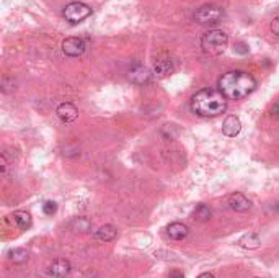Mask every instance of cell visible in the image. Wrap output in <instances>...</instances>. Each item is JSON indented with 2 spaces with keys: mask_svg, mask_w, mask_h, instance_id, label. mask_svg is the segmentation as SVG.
<instances>
[{
  "mask_svg": "<svg viewBox=\"0 0 279 278\" xmlns=\"http://www.w3.org/2000/svg\"><path fill=\"white\" fill-rule=\"evenodd\" d=\"M217 85L227 100H242L256 88V80L245 70H228L222 74Z\"/></svg>",
  "mask_w": 279,
  "mask_h": 278,
  "instance_id": "1",
  "label": "cell"
},
{
  "mask_svg": "<svg viewBox=\"0 0 279 278\" xmlns=\"http://www.w3.org/2000/svg\"><path fill=\"white\" fill-rule=\"evenodd\" d=\"M191 110L198 116L214 118L227 110V98L221 90L216 88H203L191 97Z\"/></svg>",
  "mask_w": 279,
  "mask_h": 278,
  "instance_id": "2",
  "label": "cell"
},
{
  "mask_svg": "<svg viewBox=\"0 0 279 278\" xmlns=\"http://www.w3.org/2000/svg\"><path fill=\"white\" fill-rule=\"evenodd\" d=\"M228 43V36L222 30H209L201 38V48L209 56H219L225 51Z\"/></svg>",
  "mask_w": 279,
  "mask_h": 278,
  "instance_id": "3",
  "label": "cell"
},
{
  "mask_svg": "<svg viewBox=\"0 0 279 278\" xmlns=\"http://www.w3.org/2000/svg\"><path fill=\"white\" fill-rule=\"evenodd\" d=\"M222 16H224V10L216 3L201 5L196 12H194V20H196V23L204 25V26L219 23L222 20Z\"/></svg>",
  "mask_w": 279,
  "mask_h": 278,
  "instance_id": "4",
  "label": "cell"
},
{
  "mask_svg": "<svg viewBox=\"0 0 279 278\" xmlns=\"http://www.w3.org/2000/svg\"><path fill=\"white\" fill-rule=\"evenodd\" d=\"M62 15L69 23L77 25L82 23L83 20H87L92 15V8L82 2H70L69 5H65Z\"/></svg>",
  "mask_w": 279,
  "mask_h": 278,
  "instance_id": "5",
  "label": "cell"
},
{
  "mask_svg": "<svg viewBox=\"0 0 279 278\" xmlns=\"http://www.w3.org/2000/svg\"><path fill=\"white\" fill-rule=\"evenodd\" d=\"M85 41L82 40V38H65L62 41V51L65 56H69V58H79L83 53H85Z\"/></svg>",
  "mask_w": 279,
  "mask_h": 278,
  "instance_id": "6",
  "label": "cell"
},
{
  "mask_svg": "<svg viewBox=\"0 0 279 278\" xmlns=\"http://www.w3.org/2000/svg\"><path fill=\"white\" fill-rule=\"evenodd\" d=\"M175 72V61L168 56H160L154 61V74L157 77H168L170 74Z\"/></svg>",
  "mask_w": 279,
  "mask_h": 278,
  "instance_id": "7",
  "label": "cell"
},
{
  "mask_svg": "<svg viewBox=\"0 0 279 278\" xmlns=\"http://www.w3.org/2000/svg\"><path fill=\"white\" fill-rule=\"evenodd\" d=\"M56 115H57V118L62 121V123H72V121H75L79 118V108H77L74 103L64 102L56 108Z\"/></svg>",
  "mask_w": 279,
  "mask_h": 278,
  "instance_id": "8",
  "label": "cell"
},
{
  "mask_svg": "<svg viewBox=\"0 0 279 278\" xmlns=\"http://www.w3.org/2000/svg\"><path fill=\"white\" fill-rule=\"evenodd\" d=\"M227 205L232 211H237V213H245V211L252 208V202L240 192L232 193L227 200Z\"/></svg>",
  "mask_w": 279,
  "mask_h": 278,
  "instance_id": "9",
  "label": "cell"
},
{
  "mask_svg": "<svg viewBox=\"0 0 279 278\" xmlns=\"http://www.w3.org/2000/svg\"><path fill=\"white\" fill-rule=\"evenodd\" d=\"M127 77H129V80L132 83H136V85H144V83H147L150 80V70L146 68V66L137 63L129 69Z\"/></svg>",
  "mask_w": 279,
  "mask_h": 278,
  "instance_id": "10",
  "label": "cell"
},
{
  "mask_svg": "<svg viewBox=\"0 0 279 278\" xmlns=\"http://www.w3.org/2000/svg\"><path fill=\"white\" fill-rule=\"evenodd\" d=\"M70 270H72L70 262L65 259H56L54 262L49 265V275L54 278H65L70 274Z\"/></svg>",
  "mask_w": 279,
  "mask_h": 278,
  "instance_id": "11",
  "label": "cell"
},
{
  "mask_svg": "<svg viewBox=\"0 0 279 278\" xmlns=\"http://www.w3.org/2000/svg\"><path fill=\"white\" fill-rule=\"evenodd\" d=\"M189 234V229L186 224H183V222L176 221V222H171V224L167 226V236L173 241H183L186 236Z\"/></svg>",
  "mask_w": 279,
  "mask_h": 278,
  "instance_id": "12",
  "label": "cell"
},
{
  "mask_svg": "<svg viewBox=\"0 0 279 278\" xmlns=\"http://www.w3.org/2000/svg\"><path fill=\"white\" fill-rule=\"evenodd\" d=\"M242 131V123L237 116H227L224 125H222V133L228 138H235Z\"/></svg>",
  "mask_w": 279,
  "mask_h": 278,
  "instance_id": "13",
  "label": "cell"
},
{
  "mask_svg": "<svg viewBox=\"0 0 279 278\" xmlns=\"http://www.w3.org/2000/svg\"><path fill=\"white\" fill-rule=\"evenodd\" d=\"M12 221L15 222V226L18 227L20 231L30 229L31 224H33L31 214L26 213V211H15V213L12 214Z\"/></svg>",
  "mask_w": 279,
  "mask_h": 278,
  "instance_id": "14",
  "label": "cell"
},
{
  "mask_svg": "<svg viewBox=\"0 0 279 278\" xmlns=\"http://www.w3.org/2000/svg\"><path fill=\"white\" fill-rule=\"evenodd\" d=\"M118 236V229L113 224H105L97 231V239L102 242H111Z\"/></svg>",
  "mask_w": 279,
  "mask_h": 278,
  "instance_id": "15",
  "label": "cell"
},
{
  "mask_svg": "<svg viewBox=\"0 0 279 278\" xmlns=\"http://www.w3.org/2000/svg\"><path fill=\"white\" fill-rule=\"evenodd\" d=\"M261 244V239L258 234H255V232H248V234L242 236V239L238 241V246L243 247V249H248V250H255L258 249Z\"/></svg>",
  "mask_w": 279,
  "mask_h": 278,
  "instance_id": "16",
  "label": "cell"
},
{
  "mask_svg": "<svg viewBox=\"0 0 279 278\" xmlns=\"http://www.w3.org/2000/svg\"><path fill=\"white\" fill-rule=\"evenodd\" d=\"M28 257H30V254H28V250L25 247H15L8 252V260L15 265H21L25 264Z\"/></svg>",
  "mask_w": 279,
  "mask_h": 278,
  "instance_id": "17",
  "label": "cell"
},
{
  "mask_svg": "<svg viewBox=\"0 0 279 278\" xmlns=\"http://www.w3.org/2000/svg\"><path fill=\"white\" fill-rule=\"evenodd\" d=\"M211 216H213V211H211V208L208 207V205H204V203L198 205V207L194 208V211H193V218L196 221H199V222L209 221Z\"/></svg>",
  "mask_w": 279,
  "mask_h": 278,
  "instance_id": "18",
  "label": "cell"
},
{
  "mask_svg": "<svg viewBox=\"0 0 279 278\" xmlns=\"http://www.w3.org/2000/svg\"><path fill=\"white\" fill-rule=\"evenodd\" d=\"M70 227H72V231H75V232H88L92 229V221L82 216V218H75L72 221Z\"/></svg>",
  "mask_w": 279,
  "mask_h": 278,
  "instance_id": "19",
  "label": "cell"
},
{
  "mask_svg": "<svg viewBox=\"0 0 279 278\" xmlns=\"http://www.w3.org/2000/svg\"><path fill=\"white\" fill-rule=\"evenodd\" d=\"M43 211H44V214H48V216H53L56 211H57V205H56V202H46L43 205Z\"/></svg>",
  "mask_w": 279,
  "mask_h": 278,
  "instance_id": "20",
  "label": "cell"
},
{
  "mask_svg": "<svg viewBox=\"0 0 279 278\" xmlns=\"http://www.w3.org/2000/svg\"><path fill=\"white\" fill-rule=\"evenodd\" d=\"M233 51L237 54H247L248 53V44L245 43H235V46H233Z\"/></svg>",
  "mask_w": 279,
  "mask_h": 278,
  "instance_id": "21",
  "label": "cell"
},
{
  "mask_svg": "<svg viewBox=\"0 0 279 278\" xmlns=\"http://www.w3.org/2000/svg\"><path fill=\"white\" fill-rule=\"evenodd\" d=\"M270 28H271V33H273V35L279 36V16H276V18L271 21Z\"/></svg>",
  "mask_w": 279,
  "mask_h": 278,
  "instance_id": "22",
  "label": "cell"
},
{
  "mask_svg": "<svg viewBox=\"0 0 279 278\" xmlns=\"http://www.w3.org/2000/svg\"><path fill=\"white\" fill-rule=\"evenodd\" d=\"M168 278H185V275H183L181 270H171L170 275H168Z\"/></svg>",
  "mask_w": 279,
  "mask_h": 278,
  "instance_id": "23",
  "label": "cell"
},
{
  "mask_svg": "<svg viewBox=\"0 0 279 278\" xmlns=\"http://www.w3.org/2000/svg\"><path fill=\"white\" fill-rule=\"evenodd\" d=\"M198 278H216V277L213 274H209V272H204V274H201Z\"/></svg>",
  "mask_w": 279,
  "mask_h": 278,
  "instance_id": "24",
  "label": "cell"
}]
</instances>
